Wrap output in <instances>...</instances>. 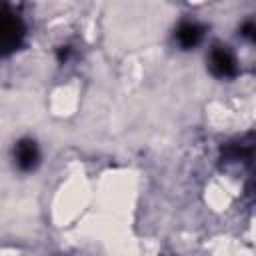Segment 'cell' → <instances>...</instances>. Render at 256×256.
Masks as SVG:
<instances>
[{
	"mask_svg": "<svg viewBox=\"0 0 256 256\" xmlns=\"http://www.w3.org/2000/svg\"><path fill=\"white\" fill-rule=\"evenodd\" d=\"M24 34V26L20 18L8 8L0 6V54L14 50Z\"/></svg>",
	"mask_w": 256,
	"mask_h": 256,
	"instance_id": "6da1fadb",
	"label": "cell"
},
{
	"mask_svg": "<svg viewBox=\"0 0 256 256\" xmlns=\"http://www.w3.org/2000/svg\"><path fill=\"white\" fill-rule=\"evenodd\" d=\"M208 64H210L212 74L218 76V78H228V76H232L236 72V60H234L232 52L226 46H216L210 52Z\"/></svg>",
	"mask_w": 256,
	"mask_h": 256,
	"instance_id": "7a4b0ae2",
	"label": "cell"
},
{
	"mask_svg": "<svg viewBox=\"0 0 256 256\" xmlns=\"http://www.w3.org/2000/svg\"><path fill=\"white\" fill-rule=\"evenodd\" d=\"M14 158H16V164L20 170H32L40 158L36 142L34 140H20L14 148Z\"/></svg>",
	"mask_w": 256,
	"mask_h": 256,
	"instance_id": "3957f363",
	"label": "cell"
},
{
	"mask_svg": "<svg viewBox=\"0 0 256 256\" xmlns=\"http://www.w3.org/2000/svg\"><path fill=\"white\" fill-rule=\"evenodd\" d=\"M202 26H198L196 22H184L176 30V40L182 48H192L202 40Z\"/></svg>",
	"mask_w": 256,
	"mask_h": 256,
	"instance_id": "277c9868",
	"label": "cell"
}]
</instances>
